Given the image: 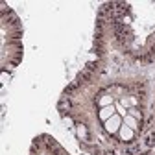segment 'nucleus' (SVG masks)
Here are the masks:
<instances>
[{
    "instance_id": "7",
    "label": "nucleus",
    "mask_w": 155,
    "mask_h": 155,
    "mask_svg": "<svg viewBox=\"0 0 155 155\" xmlns=\"http://www.w3.org/2000/svg\"><path fill=\"white\" fill-rule=\"evenodd\" d=\"M129 114L133 116V118H140V113L135 109V107H131V109H129Z\"/></svg>"
},
{
    "instance_id": "5",
    "label": "nucleus",
    "mask_w": 155,
    "mask_h": 155,
    "mask_svg": "<svg viewBox=\"0 0 155 155\" xmlns=\"http://www.w3.org/2000/svg\"><path fill=\"white\" fill-rule=\"evenodd\" d=\"M124 124H126L127 127H131L133 131H135V129H139V127H137V118H133L131 114H126V118H124Z\"/></svg>"
},
{
    "instance_id": "3",
    "label": "nucleus",
    "mask_w": 155,
    "mask_h": 155,
    "mask_svg": "<svg viewBox=\"0 0 155 155\" xmlns=\"http://www.w3.org/2000/svg\"><path fill=\"white\" fill-rule=\"evenodd\" d=\"M120 137H122V140H131L133 139V129L131 127H127L126 124H122V127H120Z\"/></svg>"
},
{
    "instance_id": "1",
    "label": "nucleus",
    "mask_w": 155,
    "mask_h": 155,
    "mask_svg": "<svg viewBox=\"0 0 155 155\" xmlns=\"http://www.w3.org/2000/svg\"><path fill=\"white\" fill-rule=\"evenodd\" d=\"M122 124H124L122 116L120 114H113L109 120H105V129H107V133H116V131H120Z\"/></svg>"
},
{
    "instance_id": "4",
    "label": "nucleus",
    "mask_w": 155,
    "mask_h": 155,
    "mask_svg": "<svg viewBox=\"0 0 155 155\" xmlns=\"http://www.w3.org/2000/svg\"><path fill=\"white\" fill-rule=\"evenodd\" d=\"M98 104H100V107H109V105H114V100H113V96L105 94V96H102V98L98 100Z\"/></svg>"
},
{
    "instance_id": "8",
    "label": "nucleus",
    "mask_w": 155,
    "mask_h": 155,
    "mask_svg": "<svg viewBox=\"0 0 155 155\" xmlns=\"http://www.w3.org/2000/svg\"><path fill=\"white\" fill-rule=\"evenodd\" d=\"M8 80H9V76H8V72H4V74H2V83L6 85V83H8Z\"/></svg>"
},
{
    "instance_id": "2",
    "label": "nucleus",
    "mask_w": 155,
    "mask_h": 155,
    "mask_svg": "<svg viewBox=\"0 0 155 155\" xmlns=\"http://www.w3.org/2000/svg\"><path fill=\"white\" fill-rule=\"evenodd\" d=\"M113 114H116L114 113V105H109V107H102V111H100V118L105 122V120H109Z\"/></svg>"
},
{
    "instance_id": "6",
    "label": "nucleus",
    "mask_w": 155,
    "mask_h": 155,
    "mask_svg": "<svg viewBox=\"0 0 155 155\" xmlns=\"http://www.w3.org/2000/svg\"><path fill=\"white\" fill-rule=\"evenodd\" d=\"M76 133H78V137H80L81 140H85L87 135H89V133H87V127H85L83 124H78V126H76Z\"/></svg>"
}]
</instances>
